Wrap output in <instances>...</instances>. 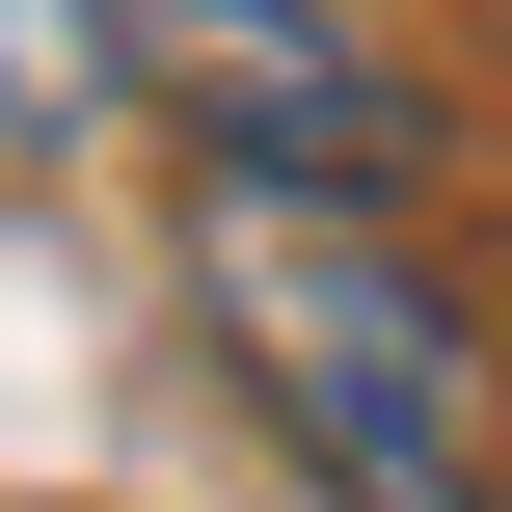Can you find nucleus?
Returning <instances> with one entry per match:
<instances>
[{
  "label": "nucleus",
  "instance_id": "7ed1b4c3",
  "mask_svg": "<svg viewBox=\"0 0 512 512\" xmlns=\"http://www.w3.org/2000/svg\"><path fill=\"white\" fill-rule=\"evenodd\" d=\"M108 54H135L108 0H0V135H81V108H108Z\"/></svg>",
  "mask_w": 512,
  "mask_h": 512
},
{
  "label": "nucleus",
  "instance_id": "f257e3e1",
  "mask_svg": "<svg viewBox=\"0 0 512 512\" xmlns=\"http://www.w3.org/2000/svg\"><path fill=\"white\" fill-rule=\"evenodd\" d=\"M216 324L270 378V432L324 459L351 512H512V432H486V351L459 297L378 243V216H297V189H216Z\"/></svg>",
  "mask_w": 512,
  "mask_h": 512
},
{
  "label": "nucleus",
  "instance_id": "f03ea898",
  "mask_svg": "<svg viewBox=\"0 0 512 512\" xmlns=\"http://www.w3.org/2000/svg\"><path fill=\"white\" fill-rule=\"evenodd\" d=\"M135 54H162L189 135H216L243 189H297V216H351V189L405 162V81H378L324 0H135Z\"/></svg>",
  "mask_w": 512,
  "mask_h": 512
}]
</instances>
